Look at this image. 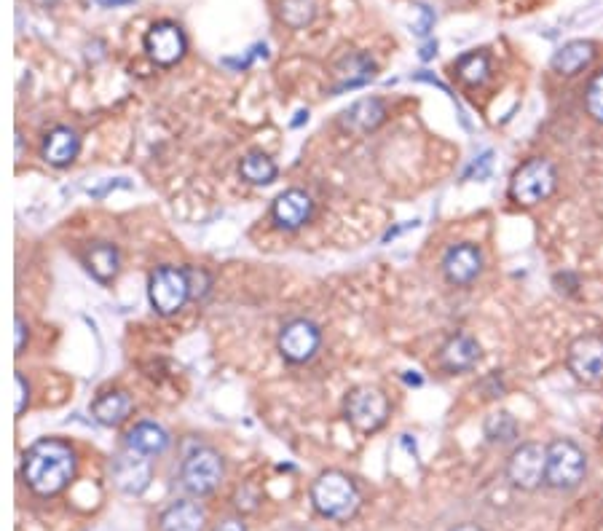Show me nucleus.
<instances>
[{"label": "nucleus", "mask_w": 603, "mask_h": 531, "mask_svg": "<svg viewBox=\"0 0 603 531\" xmlns=\"http://www.w3.org/2000/svg\"><path fill=\"white\" fill-rule=\"evenodd\" d=\"M110 475H113V486L118 491H124L129 497H140L153 481L151 456L124 446V451L110 464Z\"/></svg>", "instance_id": "obj_11"}, {"label": "nucleus", "mask_w": 603, "mask_h": 531, "mask_svg": "<svg viewBox=\"0 0 603 531\" xmlns=\"http://www.w3.org/2000/svg\"><path fill=\"white\" fill-rule=\"evenodd\" d=\"M558 188V169L545 156L523 161L510 180V199L520 207H536L555 194Z\"/></svg>", "instance_id": "obj_3"}, {"label": "nucleus", "mask_w": 603, "mask_h": 531, "mask_svg": "<svg viewBox=\"0 0 603 531\" xmlns=\"http://www.w3.org/2000/svg\"><path fill=\"white\" fill-rule=\"evenodd\" d=\"M378 73V65L370 59V54L365 51H346L344 57L338 59L333 65V86H330V94H344L352 92V89H360V86L370 84Z\"/></svg>", "instance_id": "obj_13"}, {"label": "nucleus", "mask_w": 603, "mask_h": 531, "mask_svg": "<svg viewBox=\"0 0 603 531\" xmlns=\"http://www.w3.org/2000/svg\"><path fill=\"white\" fill-rule=\"evenodd\" d=\"M102 9H121V6H132L134 0H94Z\"/></svg>", "instance_id": "obj_34"}, {"label": "nucleus", "mask_w": 603, "mask_h": 531, "mask_svg": "<svg viewBox=\"0 0 603 531\" xmlns=\"http://www.w3.org/2000/svg\"><path fill=\"white\" fill-rule=\"evenodd\" d=\"M145 54L151 59L153 65L159 68H172L188 51V35L177 22L172 19H161L156 25H151V30L143 38Z\"/></svg>", "instance_id": "obj_9"}, {"label": "nucleus", "mask_w": 603, "mask_h": 531, "mask_svg": "<svg viewBox=\"0 0 603 531\" xmlns=\"http://www.w3.org/2000/svg\"><path fill=\"white\" fill-rule=\"evenodd\" d=\"M22 156H25V137L22 132H17V161H22Z\"/></svg>", "instance_id": "obj_36"}, {"label": "nucleus", "mask_w": 603, "mask_h": 531, "mask_svg": "<svg viewBox=\"0 0 603 531\" xmlns=\"http://www.w3.org/2000/svg\"><path fill=\"white\" fill-rule=\"evenodd\" d=\"M148 298H151L153 312L161 317L183 312V306L191 301V279L188 271L177 266H159L148 277Z\"/></svg>", "instance_id": "obj_7"}, {"label": "nucleus", "mask_w": 603, "mask_h": 531, "mask_svg": "<svg viewBox=\"0 0 603 531\" xmlns=\"http://www.w3.org/2000/svg\"><path fill=\"white\" fill-rule=\"evenodd\" d=\"M317 0H279V19L290 30H303L317 19Z\"/></svg>", "instance_id": "obj_27"}, {"label": "nucleus", "mask_w": 603, "mask_h": 531, "mask_svg": "<svg viewBox=\"0 0 603 531\" xmlns=\"http://www.w3.org/2000/svg\"><path fill=\"white\" fill-rule=\"evenodd\" d=\"M277 175V161L263 151L244 153L242 161H239V177L250 186H271L277 180Z\"/></svg>", "instance_id": "obj_24"}, {"label": "nucleus", "mask_w": 603, "mask_h": 531, "mask_svg": "<svg viewBox=\"0 0 603 531\" xmlns=\"http://www.w3.org/2000/svg\"><path fill=\"white\" fill-rule=\"evenodd\" d=\"M601 443H603V430H601Z\"/></svg>", "instance_id": "obj_39"}, {"label": "nucleus", "mask_w": 603, "mask_h": 531, "mask_svg": "<svg viewBox=\"0 0 603 531\" xmlns=\"http://www.w3.org/2000/svg\"><path fill=\"white\" fill-rule=\"evenodd\" d=\"M207 513L193 499H177L159 515V531H204Z\"/></svg>", "instance_id": "obj_20"}, {"label": "nucleus", "mask_w": 603, "mask_h": 531, "mask_svg": "<svg viewBox=\"0 0 603 531\" xmlns=\"http://www.w3.org/2000/svg\"><path fill=\"white\" fill-rule=\"evenodd\" d=\"M587 475V456L574 440L558 438L547 446L545 483L555 491H574Z\"/></svg>", "instance_id": "obj_6"}, {"label": "nucleus", "mask_w": 603, "mask_h": 531, "mask_svg": "<svg viewBox=\"0 0 603 531\" xmlns=\"http://www.w3.org/2000/svg\"><path fill=\"white\" fill-rule=\"evenodd\" d=\"M223 478H226V462L210 446H196L180 464V486L191 497H207L218 489Z\"/></svg>", "instance_id": "obj_4"}, {"label": "nucleus", "mask_w": 603, "mask_h": 531, "mask_svg": "<svg viewBox=\"0 0 603 531\" xmlns=\"http://www.w3.org/2000/svg\"><path fill=\"white\" fill-rule=\"evenodd\" d=\"M212 531H247V523H244V518L228 515V518H223V521L215 523V529Z\"/></svg>", "instance_id": "obj_33"}, {"label": "nucleus", "mask_w": 603, "mask_h": 531, "mask_svg": "<svg viewBox=\"0 0 603 531\" xmlns=\"http://www.w3.org/2000/svg\"><path fill=\"white\" fill-rule=\"evenodd\" d=\"M480 360V344L478 338L469 336V333H456L440 346L437 352V365L443 368L445 373H467L472 371Z\"/></svg>", "instance_id": "obj_17"}, {"label": "nucleus", "mask_w": 603, "mask_h": 531, "mask_svg": "<svg viewBox=\"0 0 603 531\" xmlns=\"http://www.w3.org/2000/svg\"><path fill=\"white\" fill-rule=\"evenodd\" d=\"M322 346V330L314 320L306 317H295V320L285 322L279 330L277 349L282 354V360L290 365L309 363L311 357L319 352Z\"/></svg>", "instance_id": "obj_8"}, {"label": "nucleus", "mask_w": 603, "mask_h": 531, "mask_svg": "<svg viewBox=\"0 0 603 531\" xmlns=\"http://www.w3.org/2000/svg\"><path fill=\"white\" fill-rule=\"evenodd\" d=\"M435 51H437V43H429L427 49L421 51V57H424V59H432V54H435Z\"/></svg>", "instance_id": "obj_37"}, {"label": "nucleus", "mask_w": 603, "mask_h": 531, "mask_svg": "<svg viewBox=\"0 0 603 531\" xmlns=\"http://www.w3.org/2000/svg\"><path fill=\"white\" fill-rule=\"evenodd\" d=\"M76 470V451L59 438L38 440L22 459V478L38 497H57L76 478Z\"/></svg>", "instance_id": "obj_1"}, {"label": "nucleus", "mask_w": 603, "mask_h": 531, "mask_svg": "<svg viewBox=\"0 0 603 531\" xmlns=\"http://www.w3.org/2000/svg\"><path fill=\"white\" fill-rule=\"evenodd\" d=\"M185 271H188V279H191V295L196 298V301H201L204 295L210 293L212 277L204 269H199V266H191V269Z\"/></svg>", "instance_id": "obj_29"}, {"label": "nucleus", "mask_w": 603, "mask_h": 531, "mask_svg": "<svg viewBox=\"0 0 603 531\" xmlns=\"http://www.w3.org/2000/svg\"><path fill=\"white\" fill-rule=\"evenodd\" d=\"M314 218V199L303 188H287L271 204V220L282 231H298Z\"/></svg>", "instance_id": "obj_15"}, {"label": "nucleus", "mask_w": 603, "mask_h": 531, "mask_svg": "<svg viewBox=\"0 0 603 531\" xmlns=\"http://www.w3.org/2000/svg\"><path fill=\"white\" fill-rule=\"evenodd\" d=\"M480 271H483V253H480L478 245L461 242V245H453L445 250L443 277L448 279L451 285H472V282L480 277Z\"/></svg>", "instance_id": "obj_16"}, {"label": "nucleus", "mask_w": 603, "mask_h": 531, "mask_svg": "<svg viewBox=\"0 0 603 531\" xmlns=\"http://www.w3.org/2000/svg\"><path fill=\"white\" fill-rule=\"evenodd\" d=\"M132 411H134V400L129 392H124V389L102 392V395L92 403V416L102 424V427H121V424L132 416Z\"/></svg>", "instance_id": "obj_21"}, {"label": "nucleus", "mask_w": 603, "mask_h": 531, "mask_svg": "<svg viewBox=\"0 0 603 531\" xmlns=\"http://www.w3.org/2000/svg\"><path fill=\"white\" fill-rule=\"evenodd\" d=\"M593 57H595V43L571 41L555 51L553 70L555 73H561V76H577V73H582V70L593 62Z\"/></svg>", "instance_id": "obj_23"}, {"label": "nucleus", "mask_w": 603, "mask_h": 531, "mask_svg": "<svg viewBox=\"0 0 603 531\" xmlns=\"http://www.w3.org/2000/svg\"><path fill=\"white\" fill-rule=\"evenodd\" d=\"M451 531H486V529H480L478 523H459V526H453Z\"/></svg>", "instance_id": "obj_35"}, {"label": "nucleus", "mask_w": 603, "mask_h": 531, "mask_svg": "<svg viewBox=\"0 0 603 531\" xmlns=\"http://www.w3.org/2000/svg\"><path fill=\"white\" fill-rule=\"evenodd\" d=\"M27 341H30V328L22 314L14 317V354H22L27 349Z\"/></svg>", "instance_id": "obj_31"}, {"label": "nucleus", "mask_w": 603, "mask_h": 531, "mask_svg": "<svg viewBox=\"0 0 603 531\" xmlns=\"http://www.w3.org/2000/svg\"><path fill=\"white\" fill-rule=\"evenodd\" d=\"M81 153V135L70 127H54L49 135L43 137L41 156L46 164L57 169L70 167Z\"/></svg>", "instance_id": "obj_18"}, {"label": "nucleus", "mask_w": 603, "mask_h": 531, "mask_svg": "<svg viewBox=\"0 0 603 531\" xmlns=\"http://www.w3.org/2000/svg\"><path fill=\"white\" fill-rule=\"evenodd\" d=\"M172 438H169V432L156 422H137L132 430L126 432L124 446L134 448V451H140L145 456H161L169 448Z\"/></svg>", "instance_id": "obj_22"}, {"label": "nucleus", "mask_w": 603, "mask_h": 531, "mask_svg": "<svg viewBox=\"0 0 603 531\" xmlns=\"http://www.w3.org/2000/svg\"><path fill=\"white\" fill-rule=\"evenodd\" d=\"M392 403L378 387H354L344 397V419L362 435H373L389 422Z\"/></svg>", "instance_id": "obj_5"}, {"label": "nucleus", "mask_w": 603, "mask_h": 531, "mask_svg": "<svg viewBox=\"0 0 603 531\" xmlns=\"http://www.w3.org/2000/svg\"><path fill=\"white\" fill-rule=\"evenodd\" d=\"M14 387H17V403H14V413L22 416L30 405V381L25 379V373H17L14 376Z\"/></svg>", "instance_id": "obj_30"}, {"label": "nucleus", "mask_w": 603, "mask_h": 531, "mask_svg": "<svg viewBox=\"0 0 603 531\" xmlns=\"http://www.w3.org/2000/svg\"><path fill=\"white\" fill-rule=\"evenodd\" d=\"M585 108L593 116V121L603 124V70L590 78V84L585 89Z\"/></svg>", "instance_id": "obj_28"}, {"label": "nucleus", "mask_w": 603, "mask_h": 531, "mask_svg": "<svg viewBox=\"0 0 603 531\" xmlns=\"http://www.w3.org/2000/svg\"><path fill=\"white\" fill-rule=\"evenodd\" d=\"M456 76L467 86H483L491 78V57L486 51H467L456 59Z\"/></svg>", "instance_id": "obj_25"}, {"label": "nucleus", "mask_w": 603, "mask_h": 531, "mask_svg": "<svg viewBox=\"0 0 603 531\" xmlns=\"http://www.w3.org/2000/svg\"><path fill=\"white\" fill-rule=\"evenodd\" d=\"M311 505L322 518L330 521H352L362 507V491L352 475L341 470L319 472L309 489Z\"/></svg>", "instance_id": "obj_2"}, {"label": "nucleus", "mask_w": 603, "mask_h": 531, "mask_svg": "<svg viewBox=\"0 0 603 531\" xmlns=\"http://www.w3.org/2000/svg\"><path fill=\"white\" fill-rule=\"evenodd\" d=\"M547 475V446L523 443L507 459V481L520 491H536Z\"/></svg>", "instance_id": "obj_10"}, {"label": "nucleus", "mask_w": 603, "mask_h": 531, "mask_svg": "<svg viewBox=\"0 0 603 531\" xmlns=\"http://www.w3.org/2000/svg\"><path fill=\"white\" fill-rule=\"evenodd\" d=\"M518 430V422L510 411L491 413L483 424V432H486V440L491 446H510L518 440Z\"/></svg>", "instance_id": "obj_26"}, {"label": "nucleus", "mask_w": 603, "mask_h": 531, "mask_svg": "<svg viewBox=\"0 0 603 531\" xmlns=\"http://www.w3.org/2000/svg\"><path fill=\"white\" fill-rule=\"evenodd\" d=\"M569 371L582 384H598L603 379V338L587 333L574 338L566 354Z\"/></svg>", "instance_id": "obj_12"}, {"label": "nucleus", "mask_w": 603, "mask_h": 531, "mask_svg": "<svg viewBox=\"0 0 603 531\" xmlns=\"http://www.w3.org/2000/svg\"><path fill=\"white\" fill-rule=\"evenodd\" d=\"M386 116H389V108L381 97H362L338 116V129L352 137L370 135L384 124Z\"/></svg>", "instance_id": "obj_14"}, {"label": "nucleus", "mask_w": 603, "mask_h": 531, "mask_svg": "<svg viewBox=\"0 0 603 531\" xmlns=\"http://www.w3.org/2000/svg\"><path fill=\"white\" fill-rule=\"evenodd\" d=\"M81 263L100 285H110L121 271V253L110 242H89L81 253Z\"/></svg>", "instance_id": "obj_19"}, {"label": "nucleus", "mask_w": 603, "mask_h": 531, "mask_svg": "<svg viewBox=\"0 0 603 531\" xmlns=\"http://www.w3.org/2000/svg\"><path fill=\"white\" fill-rule=\"evenodd\" d=\"M38 3H41V6H46V9H54L59 0H38Z\"/></svg>", "instance_id": "obj_38"}, {"label": "nucleus", "mask_w": 603, "mask_h": 531, "mask_svg": "<svg viewBox=\"0 0 603 531\" xmlns=\"http://www.w3.org/2000/svg\"><path fill=\"white\" fill-rule=\"evenodd\" d=\"M491 156H494V153L488 151V153H483V156H480L478 161H472V167L467 169V172H464V180H469V177L472 175H478V180H483V177H488V169H491Z\"/></svg>", "instance_id": "obj_32"}]
</instances>
